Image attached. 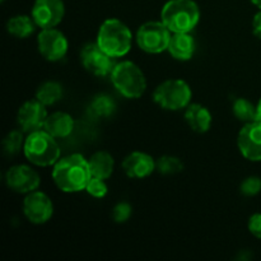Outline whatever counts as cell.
<instances>
[{
  "label": "cell",
  "mask_w": 261,
  "mask_h": 261,
  "mask_svg": "<svg viewBox=\"0 0 261 261\" xmlns=\"http://www.w3.org/2000/svg\"><path fill=\"white\" fill-rule=\"evenodd\" d=\"M38 53L47 61L55 63L65 58L69 48L68 38L61 31L54 28L41 30L37 36Z\"/></svg>",
  "instance_id": "obj_8"
},
{
  "label": "cell",
  "mask_w": 261,
  "mask_h": 261,
  "mask_svg": "<svg viewBox=\"0 0 261 261\" xmlns=\"http://www.w3.org/2000/svg\"><path fill=\"white\" fill-rule=\"evenodd\" d=\"M237 147L246 160L261 162V121L244 125L237 137Z\"/></svg>",
  "instance_id": "obj_14"
},
{
  "label": "cell",
  "mask_w": 261,
  "mask_h": 261,
  "mask_svg": "<svg viewBox=\"0 0 261 261\" xmlns=\"http://www.w3.org/2000/svg\"><path fill=\"white\" fill-rule=\"evenodd\" d=\"M36 23L32 17L25 14L14 15L7 22V31L17 38H27L36 30Z\"/></svg>",
  "instance_id": "obj_20"
},
{
  "label": "cell",
  "mask_w": 261,
  "mask_h": 261,
  "mask_svg": "<svg viewBox=\"0 0 261 261\" xmlns=\"http://www.w3.org/2000/svg\"><path fill=\"white\" fill-rule=\"evenodd\" d=\"M23 213L31 223L43 224L53 217L54 204L45 193L35 190L25 195L23 200Z\"/></svg>",
  "instance_id": "obj_12"
},
{
  "label": "cell",
  "mask_w": 261,
  "mask_h": 261,
  "mask_svg": "<svg viewBox=\"0 0 261 261\" xmlns=\"http://www.w3.org/2000/svg\"><path fill=\"white\" fill-rule=\"evenodd\" d=\"M86 191L92 196V198L102 199L107 195V193H109V188H107L103 178L93 177V176H92L88 185H87Z\"/></svg>",
  "instance_id": "obj_26"
},
{
  "label": "cell",
  "mask_w": 261,
  "mask_h": 261,
  "mask_svg": "<svg viewBox=\"0 0 261 261\" xmlns=\"http://www.w3.org/2000/svg\"><path fill=\"white\" fill-rule=\"evenodd\" d=\"M157 171L162 175H176L184 170V163L180 158L173 155H163L155 162Z\"/></svg>",
  "instance_id": "obj_25"
},
{
  "label": "cell",
  "mask_w": 261,
  "mask_h": 261,
  "mask_svg": "<svg viewBox=\"0 0 261 261\" xmlns=\"http://www.w3.org/2000/svg\"><path fill=\"white\" fill-rule=\"evenodd\" d=\"M43 129L56 139H64L73 133L74 119L71 117V115L66 114V112L56 111L48 115L45 125H43Z\"/></svg>",
  "instance_id": "obj_16"
},
{
  "label": "cell",
  "mask_w": 261,
  "mask_h": 261,
  "mask_svg": "<svg viewBox=\"0 0 261 261\" xmlns=\"http://www.w3.org/2000/svg\"><path fill=\"white\" fill-rule=\"evenodd\" d=\"M65 4L63 0H36L33 3L31 17L41 30L54 28L64 19Z\"/></svg>",
  "instance_id": "obj_11"
},
{
  "label": "cell",
  "mask_w": 261,
  "mask_h": 261,
  "mask_svg": "<svg viewBox=\"0 0 261 261\" xmlns=\"http://www.w3.org/2000/svg\"><path fill=\"white\" fill-rule=\"evenodd\" d=\"M36 98L42 102L45 106H53L63 98V87L58 82H45L38 87L36 92Z\"/></svg>",
  "instance_id": "obj_21"
},
{
  "label": "cell",
  "mask_w": 261,
  "mask_h": 261,
  "mask_svg": "<svg viewBox=\"0 0 261 261\" xmlns=\"http://www.w3.org/2000/svg\"><path fill=\"white\" fill-rule=\"evenodd\" d=\"M5 182L8 188L14 193L27 195L40 188L41 177L37 171H35L30 166L17 165L7 171Z\"/></svg>",
  "instance_id": "obj_10"
},
{
  "label": "cell",
  "mask_w": 261,
  "mask_h": 261,
  "mask_svg": "<svg viewBox=\"0 0 261 261\" xmlns=\"http://www.w3.org/2000/svg\"><path fill=\"white\" fill-rule=\"evenodd\" d=\"M240 191L244 196H255L261 191V178L257 176H250L245 178L240 186Z\"/></svg>",
  "instance_id": "obj_27"
},
{
  "label": "cell",
  "mask_w": 261,
  "mask_h": 261,
  "mask_svg": "<svg viewBox=\"0 0 261 261\" xmlns=\"http://www.w3.org/2000/svg\"><path fill=\"white\" fill-rule=\"evenodd\" d=\"M167 51L178 61H188L195 53V40L190 33H172Z\"/></svg>",
  "instance_id": "obj_17"
},
{
  "label": "cell",
  "mask_w": 261,
  "mask_h": 261,
  "mask_svg": "<svg viewBox=\"0 0 261 261\" xmlns=\"http://www.w3.org/2000/svg\"><path fill=\"white\" fill-rule=\"evenodd\" d=\"M185 120L193 132L203 134L212 126V114L200 103H190L185 110Z\"/></svg>",
  "instance_id": "obj_18"
},
{
  "label": "cell",
  "mask_w": 261,
  "mask_h": 261,
  "mask_svg": "<svg viewBox=\"0 0 261 261\" xmlns=\"http://www.w3.org/2000/svg\"><path fill=\"white\" fill-rule=\"evenodd\" d=\"M45 105L38 101L37 98L25 101L19 107L17 114V124L24 133L36 132V130L43 129L46 119L48 114Z\"/></svg>",
  "instance_id": "obj_13"
},
{
  "label": "cell",
  "mask_w": 261,
  "mask_h": 261,
  "mask_svg": "<svg viewBox=\"0 0 261 261\" xmlns=\"http://www.w3.org/2000/svg\"><path fill=\"white\" fill-rule=\"evenodd\" d=\"M250 2H251L255 7H257L259 9H261V0H250Z\"/></svg>",
  "instance_id": "obj_32"
},
{
  "label": "cell",
  "mask_w": 261,
  "mask_h": 261,
  "mask_svg": "<svg viewBox=\"0 0 261 261\" xmlns=\"http://www.w3.org/2000/svg\"><path fill=\"white\" fill-rule=\"evenodd\" d=\"M250 233L256 239H261V213H255L250 217L247 223Z\"/></svg>",
  "instance_id": "obj_29"
},
{
  "label": "cell",
  "mask_w": 261,
  "mask_h": 261,
  "mask_svg": "<svg viewBox=\"0 0 261 261\" xmlns=\"http://www.w3.org/2000/svg\"><path fill=\"white\" fill-rule=\"evenodd\" d=\"M23 130H12L7 134V137L3 139V152L8 157H14L20 149L24 147V140L25 138L23 137Z\"/></svg>",
  "instance_id": "obj_24"
},
{
  "label": "cell",
  "mask_w": 261,
  "mask_h": 261,
  "mask_svg": "<svg viewBox=\"0 0 261 261\" xmlns=\"http://www.w3.org/2000/svg\"><path fill=\"white\" fill-rule=\"evenodd\" d=\"M115 89L126 98H140L147 89V78L142 69L129 60L115 65L110 74Z\"/></svg>",
  "instance_id": "obj_5"
},
{
  "label": "cell",
  "mask_w": 261,
  "mask_h": 261,
  "mask_svg": "<svg viewBox=\"0 0 261 261\" xmlns=\"http://www.w3.org/2000/svg\"><path fill=\"white\" fill-rule=\"evenodd\" d=\"M89 167H91V172L93 177L107 178L111 177L112 172H114L115 161L114 157L110 154L106 150H98L88 160Z\"/></svg>",
  "instance_id": "obj_19"
},
{
  "label": "cell",
  "mask_w": 261,
  "mask_h": 261,
  "mask_svg": "<svg viewBox=\"0 0 261 261\" xmlns=\"http://www.w3.org/2000/svg\"><path fill=\"white\" fill-rule=\"evenodd\" d=\"M252 33L261 40V9L252 18Z\"/></svg>",
  "instance_id": "obj_30"
},
{
  "label": "cell",
  "mask_w": 261,
  "mask_h": 261,
  "mask_svg": "<svg viewBox=\"0 0 261 261\" xmlns=\"http://www.w3.org/2000/svg\"><path fill=\"white\" fill-rule=\"evenodd\" d=\"M81 60L86 70L96 76L110 75L116 65L115 59L105 53L97 42L84 46L81 53Z\"/></svg>",
  "instance_id": "obj_9"
},
{
  "label": "cell",
  "mask_w": 261,
  "mask_h": 261,
  "mask_svg": "<svg viewBox=\"0 0 261 261\" xmlns=\"http://www.w3.org/2000/svg\"><path fill=\"white\" fill-rule=\"evenodd\" d=\"M23 153L32 165L38 167L54 166L60 160V147L56 138L48 134L45 129L36 130L27 135Z\"/></svg>",
  "instance_id": "obj_4"
},
{
  "label": "cell",
  "mask_w": 261,
  "mask_h": 261,
  "mask_svg": "<svg viewBox=\"0 0 261 261\" xmlns=\"http://www.w3.org/2000/svg\"><path fill=\"white\" fill-rule=\"evenodd\" d=\"M232 111L234 116L245 124L257 120V107L247 98H237L232 105Z\"/></svg>",
  "instance_id": "obj_23"
},
{
  "label": "cell",
  "mask_w": 261,
  "mask_h": 261,
  "mask_svg": "<svg viewBox=\"0 0 261 261\" xmlns=\"http://www.w3.org/2000/svg\"><path fill=\"white\" fill-rule=\"evenodd\" d=\"M92 178L88 160L82 154L65 155L54 165L53 180L59 190L64 193H79L86 190Z\"/></svg>",
  "instance_id": "obj_1"
},
{
  "label": "cell",
  "mask_w": 261,
  "mask_h": 261,
  "mask_svg": "<svg viewBox=\"0 0 261 261\" xmlns=\"http://www.w3.org/2000/svg\"><path fill=\"white\" fill-rule=\"evenodd\" d=\"M161 20L172 33H190L200 20V9L194 0H168L161 10Z\"/></svg>",
  "instance_id": "obj_2"
},
{
  "label": "cell",
  "mask_w": 261,
  "mask_h": 261,
  "mask_svg": "<svg viewBox=\"0 0 261 261\" xmlns=\"http://www.w3.org/2000/svg\"><path fill=\"white\" fill-rule=\"evenodd\" d=\"M256 107H257V120L261 121V98H260L259 103L256 105Z\"/></svg>",
  "instance_id": "obj_31"
},
{
  "label": "cell",
  "mask_w": 261,
  "mask_h": 261,
  "mask_svg": "<svg viewBox=\"0 0 261 261\" xmlns=\"http://www.w3.org/2000/svg\"><path fill=\"white\" fill-rule=\"evenodd\" d=\"M172 32L162 20L147 22L138 28L135 38L140 50L147 54H161L168 48Z\"/></svg>",
  "instance_id": "obj_7"
},
{
  "label": "cell",
  "mask_w": 261,
  "mask_h": 261,
  "mask_svg": "<svg viewBox=\"0 0 261 261\" xmlns=\"http://www.w3.org/2000/svg\"><path fill=\"white\" fill-rule=\"evenodd\" d=\"M133 214V208L129 203L126 201H121V203H117L116 205L112 209V218L116 223H125L127 219L132 217Z\"/></svg>",
  "instance_id": "obj_28"
},
{
  "label": "cell",
  "mask_w": 261,
  "mask_h": 261,
  "mask_svg": "<svg viewBox=\"0 0 261 261\" xmlns=\"http://www.w3.org/2000/svg\"><path fill=\"white\" fill-rule=\"evenodd\" d=\"M122 170L125 175L130 178H145L152 175L157 167H155V161L152 155L144 152H133L127 154L122 161Z\"/></svg>",
  "instance_id": "obj_15"
},
{
  "label": "cell",
  "mask_w": 261,
  "mask_h": 261,
  "mask_svg": "<svg viewBox=\"0 0 261 261\" xmlns=\"http://www.w3.org/2000/svg\"><path fill=\"white\" fill-rule=\"evenodd\" d=\"M116 110V103L114 99L106 94H99V96L94 97L93 101L91 102L88 107V112L91 116L94 119H105V117H110Z\"/></svg>",
  "instance_id": "obj_22"
},
{
  "label": "cell",
  "mask_w": 261,
  "mask_h": 261,
  "mask_svg": "<svg viewBox=\"0 0 261 261\" xmlns=\"http://www.w3.org/2000/svg\"><path fill=\"white\" fill-rule=\"evenodd\" d=\"M5 2V0H2V3H4Z\"/></svg>",
  "instance_id": "obj_33"
},
{
  "label": "cell",
  "mask_w": 261,
  "mask_h": 261,
  "mask_svg": "<svg viewBox=\"0 0 261 261\" xmlns=\"http://www.w3.org/2000/svg\"><path fill=\"white\" fill-rule=\"evenodd\" d=\"M193 98V91L184 79H167L153 92V101L163 110L178 111L186 109Z\"/></svg>",
  "instance_id": "obj_6"
},
{
  "label": "cell",
  "mask_w": 261,
  "mask_h": 261,
  "mask_svg": "<svg viewBox=\"0 0 261 261\" xmlns=\"http://www.w3.org/2000/svg\"><path fill=\"white\" fill-rule=\"evenodd\" d=\"M96 42L114 59L122 58L132 48L133 33L124 22L116 18H109L99 25Z\"/></svg>",
  "instance_id": "obj_3"
}]
</instances>
